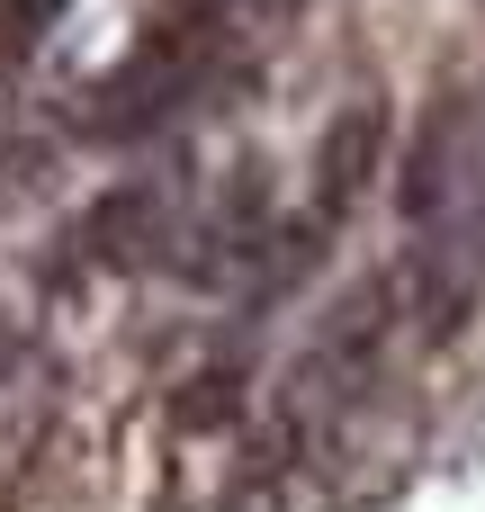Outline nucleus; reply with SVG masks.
Wrapping results in <instances>:
<instances>
[{"label":"nucleus","mask_w":485,"mask_h":512,"mask_svg":"<svg viewBox=\"0 0 485 512\" xmlns=\"http://www.w3.org/2000/svg\"><path fill=\"white\" fill-rule=\"evenodd\" d=\"M378 153H387V99H351V108L324 126V144H315V216H324V225L369 189Z\"/></svg>","instance_id":"nucleus-1"},{"label":"nucleus","mask_w":485,"mask_h":512,"mask_svg":"<svg viewBox=\"0 0 485 512\" xmlns=\"http://www.w3.org/2000/svg\"><path fill=\"white\" fill-rule=\"evenodd\" d=\"M180 81H189V63H180L171 45H144V54H135V63L99 90V99H90V135H108V144H117V135L153 126V117L180 99Z\"/></svg>","instance_id":"nucleus-2"},{"label":"nucleus","mask_w":485,"mask_h":512,"mask_svg":"<svg viewBox=\"0 0 485 512\" xmlns=\"http://www.w3.org/2000/svg\"><path fill=\"white\" fill-rule=\"evenodd\" d=\"M90 252L99 261H144L153 243H162V198L153 189H108V198H90Z\"/></svg>","instance_id":"nucleus-3"},{"label":"nucleus","mask_w":485,"mask_h":512,"mask_svg":"<svg viewBox=\"0 0 485 512\" xmlns=\"http://www.w3.org/2000/svg\"><path fill=\"white\" fill-rule=\"evenodd\" d=\"M243 396H252V378L234 360H207L171 387V423L180 432H225V423H243Z\"/></svg>","instance_id":"nucleus-4"},{"label":"nucleus","mask_w":485,"mask_h":512,"mask_svg":"<svg viewBox=\"0 0 485 512\" xmlns=\"http://www.w3.org/2000/svg\"><path fill=\"white\" fill-rule=\"evenodd\" d=\"M9 9H18V18H54L63 0H9Z\"/></svg>","instance_id":"nucleus-5"}]
</instances>
